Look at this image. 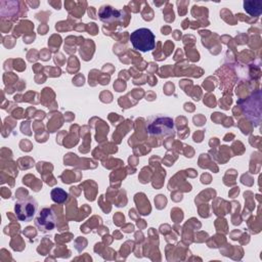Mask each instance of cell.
<instances>
[{
    "instance_id": "5",
    "label": "cell",
    "mask_w": 262,
    "mask_h": 262,
    "mask_svg": "<svg viewBox=\"0 0 262 262\" xmlns=\"http://www.w3.org/2000/svg\"><path fill=\"white\" fill-rule=\"evenodd\" d=\"M244 7L249 14L259 15L262 11V2L261 1H245Z\"/></svg>"
},
{
    "instance_id": "2",
    "label": "cell",
    "mask_w": 262,
    "mask_h": 262,
    "mask_svg": "<svg viewBox=\"0 0 262 262\" xmlns=\"http://www.w3.org/2000/svg\"><path fill=\"white\" fill-rule=\"evenodd\" d=\"M146 129L150 135H155V136L173 135L174 123L171 118L158 115L149 118Z\"/></svg>"
},
{
    "instance_id": "4",
    "label": "cell",
    "mask_w": 262,
    "mask_h": 262,
    "mask_svg": "<svg viewBox=\"0 0 262 262\" xmlns=\"http://www.w3.org/2000/svg\"><path fill=\"white\" fill-rule=\"evenodd\" d=\"M35 224L39 231L49 232L56 226V217L50 208H43L36 217Z\"/></svg>"
},
{
    "instance_id": "6",
    "label": "cell",
    "mask_w": 262,
    "mask_h": 262,
    "mask_svg": "<svg viewBox=\"0 0 262 262\" xmlns=\"http://www.w3.org/2000/svg\"><path fill=\"white\" fill-rule=\"evenodd\" d=\"M68 198V193L61 188H54L51 191V199L55 203H63Z\"/></svg>"
},
{
    "instance_id": "3",
    "label": "cell",
    "mask_w": 262,
    "mask_h": 262,
    "mask_svg": "<svg viewBox=\"0 0 262 262\" xmlns=\"http://www.w3.org/2000/svg\"><path fill=\"white\" fill-rule=\"evenodd\" d=\"M38 203L33 196H28L21 201H18L14 205V213L16 218L23 222H29L33 220L37 213Z\"/></svg>"
},
{
    "instance_id": "1",
    "label": "cell",
    "mask_w": 262,
    "mask_h": 262,
    "mask_svg": "<svg viewBox=\"0 0 262 262\" xmlns=\"http://www.w3.org/2000/svg\"><path fill=\"white\" fill-rule=\"evenodd\" d=\"M130 41L133 48L141 52L150 51L156 45L155 35L147 28H140L132 32L130 35Z\"/></svg>"
}]
</instances>
